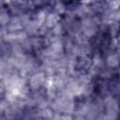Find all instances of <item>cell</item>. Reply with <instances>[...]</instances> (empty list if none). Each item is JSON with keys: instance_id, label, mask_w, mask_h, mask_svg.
Returning a JSON list of instances; mask_svg holds the SVG:
<instances>
[{"instance_id": "6da1fadb", "label": "cell", "mask_w": 120, "mask_h": 120, "mask_svg": "<svg viewBox=\"0 0 120 120\" xmlns=\"http://www.w3.org/2000/svg\"><path fill=\"white\" fill-rule=\"evenodd\" d=\"M119 32H120V22H119Z\"/></svg>"}]
</instances>
